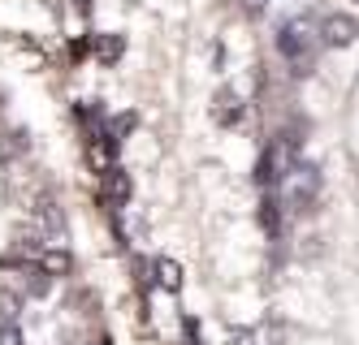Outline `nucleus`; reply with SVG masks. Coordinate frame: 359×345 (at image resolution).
Masks as SVG:
<instances>
[{"instance_id": "obj_1", "label": "nucleus", "mask_w": 359, "mask_h": 345, "mask_svg": "<svg viewBox=\"0 0 359 345\" xmlns=\"http://www.w3.org/2000/svg\"><path fill=\"white\" fill-rule=\"evenodd\" d=\"M95 195L104 199L109 207L130 203V173L117 169V164H104V169H100V181H95Z\"/></svg>"}, {"instance_id": "obj_2", "label": "nucleus", "mask_w": 359, "mask_h": 345, "mask_svg": "<svg viewBox=\"0 0 359 345\" xmlns=\"http://www.w3.org/2000/svg\"><path fill=\"white\" fill-rule=\"evenodd\" d=\"M355 39H359V17H351V13H329L320 22V43L325 48H351Z\"/></svg>"}, {"instance_id": "obj_3", "label": "nucleus", "mask_w": 359, "mask_h": 345, "mask_svg": "<svg viewBox=\"0 0 359 345\" xmlns=\"http://www.w3.org/2000/svg\"><path fill=\"white\" fill-rule=\"evenodd\" d=\"M212 121H217V125H238V121H243V99H238V91L221 87V91L212 95Z\"/></svg>"}, {"instance_id": "obj_4", "label": "nucleus", "mask_w": 359, "mask_h": 345, "mask_svg": "<svg viewBox=\"0 0 359 345\" xmlns=\"http://www.w3.org/2000/svg\"><path fill=\"white\" fill-rule=\"evenodd\" d=\"M35 263H39V272H43L48 281H57V276H69V272H74V255H69L65 246H43V255H39Z\"/></svg>"}, {"instance_id": "obj_5", "label": "nucleus", "mask_w": 359, "mask_h": 345, "mask_svg": "<svg viewBox=\"0 0 359 345\" xmlns=\"http://www.w3.org/2000/svg\"><path fill=\"white\" fill-rule=\"evenodd\" d=\"M13 255H18V259L27 255V263L39 259V255H43V229H39V225H18V229H13Z\"/></svg>"}, {"instance_id": "obj_6", "label": "nucleus", "mask_w": 359, "mask_h": 345, "mask_svg": "<svg viewBox=\"0 0 359 345\" xmlns=\"http://www.w3.org/2000/svg\"><path fill=\"white\" fill-rule=\"evenodd\" d=\"M18 263V276H22V289H27L31 298H43L48 289H53V281H48L43 272H39V263H27V259H13Z\"/></svg>"}, {"instance_id": "obj_7", "label": "nucleus", "mask_w": 359, "mask_h": 345, "mask_svg": "<svg viewBox=\"0 0 359 345\" xmlns=\"http://www.w3.org/2000/svg\"><path fill=\"white\" fill-rule=\"evenodd\" d=\"M91 57L95 61H104V65H117L121 61V52H126V39L121 35H91Z\"/></svg>"}, {"instance_id": "obj_8", "label": "nucleus", "mask_w": 359, "mask_h": 345, "mask_svg": "<svg viewBox=\"0 0 359 345\" xmlns=\"http://www.w3.org/2000/svg\"><path fill=\"white\" fill-rule=\"evenodd\" d=\"M151 276H156V285H161V289H169V294H173L177 285H182V268H177L173 259H165V255L151 263Z\"/></svg>"}, {"instance_id": "obj_9", "label": "nucleus", "mask_w": 359, "mask_h": 345, "mask_svg": "<svg viewBox=\"0 0 359 345\" xmlns=\"http://www.w3.org/2000/svg\"><path fill=\"white\" fill-rule=\"evenodd\" d=\"M18 311H22V298L0 285V324H18Z\"/></svg>"}, {"instance_id": "obj_10", "label": "nucleus", "mask_w": 359, "mask_h": 345, "mask_svg": "<svg viewBox=\"0 0 359 345\" xmlns=\"http://www.w3.org/2000/svg\"><path fill=\"white\" fill-rule=\"evenodd\" d=\"M0 345H22V332H18V324H0Z\"/></svg>"}, {"instance_id": "obj_11", "label": "nucleus", "mask_w": 359, "mask_h": 345, "mask_svg": "<svg viewBox=\"0 0 359 345\" xmlns=\"http://www.w3.org/2000/svg\"><path fill=\"white\" fill-rule=\"evenodd\" d=\"M74 5H79V13H87V9H91V0H74Z\"/></svg>"}]
</instances>
